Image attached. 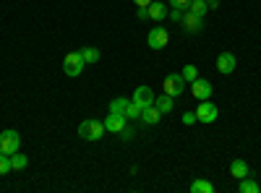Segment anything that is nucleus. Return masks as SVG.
Returning <instances> with one entry per match:
<instances>
[{"label":"nucleus","instance_id":"1","mask_svg":"<svg viewBox=\"0 0 261 193\" xmlns=\"http://www.w3.org/2000/svg\"><path fill=\"white\" fill-rule=\"evenodd\" d=\"M105 133H107V131H105V123H102V120H94V118L84 120V123L79 125V136H81L84 141H99Z\"/></svg>","mask_w":261,"mask_h":193},{"label":"nucleus","instance_id":"2","mask_svg":"<svg viewBox=\"0 0 261 193\" xmlns=\"http://www.w3.org/2000/svg\"><path fill=\"white\" fill-rule=\"evenodd\" d=\"M84 68H86V63H84L81 52H68V55H65V60H63V71H65V76L76 78V76L84 73Z\"/></svg>","mask_w":261,"mask_h":193},{"label":"nucleus","instance_id":"3","mask_svg":"<svg viewBox=\"0 0 261 193\" xmlns=\"http://www.w3.org/2000/svg\"><path fill=\"white\" fill-rule=\"evenodd\" d=\"M18 146H21V136H18V131L8 128V131L0 133V152H3V154H13V152H18Z\"/></svg>","mask_w":261,"mask_h":193},{"label":"nucleus","instance_id":"4","mask_svg":"<svg viewBox=\"0 0 261 193\" xmlns=\"http://www.w3.org/2000/svg\"><path fill=\"white\" fill-rule=\"evenodd\" d=\"M162 92L170 94V97H180V94L186 92V81H183V76H180V73H170V76L165 78V84H162Z\"/></svg>","mask_w":261,"mask_h":193},{"label":"nucleus","instance_id":"5","mask_svg":"<svg viewBox=\"0 0 261 193\" xmlns=\"http://www.w3.org/2000/svg\"><path fill=\"white\" fill-rule=\"evenodd\" d=\"M217 115H220V110H217V104L209 102V99L199 102V107H196V120L199 123H214Z\"/></svg>","mask_w":261,"mask_h":193},{"label":"nucleus","instance_id":"6","mask_svg":"<svg viewBox=\"0 0 261 193\" xmlns=\"http://www.w3.org/2000/svg\"><path fill=\"white\" fill-rule=\"evenodd\" d=\"M167 42H170V34H167V29H162V26H154V29L146 34V45H149L151 50L167 47Z\"/></svg>","mask_w":261,"mask_h":193},{"label":"nucleus","instance_id":"7","mask_svg":"<svg viewBox=\"0 0 261 193\" xmlns=\"http://www.w3.org/2000/svg\"><path fill=\"white\" fill-rule=\"evenodd\" d=\"M191 94L199 99V102L209 99V97H212V81H206V78H196V81H191Z\"/></svg>","mask_w":261,"mask_h":193},{"label":"nucleus","instance_id":"8","mask_svg":"<svg viewBox=\"0 0 261 193\" xmlns=\"http://www.w3.org/2000/svg\"><path fill=\"white\" fill-rule=\"evenodd\" d=\"M125 120H128V118H125V115H120V113H107V118H105L102 123H105V131H110V133H120L123 128L128 125Z\"/></svg>","mask_w":261,"mask_h":193},{"label":"nucleus","instance_id":"9","mask_svg":"<svg viewBox=\"0 0 261 193\" xmlns=\"http://www.w3.org/2000/svg\"><path fill=\"white\" fill-rule=\"evenodd\" d=\"M180 24L186 26L188 34H196V32H201V26H204V16H196L193 11H186V16H183Z\"/></svg>","mask_w":261,"mask_h":193},{"label":"nucleus","instance_id":"10","mask_svg":"<svg viewBox=\"0 0 261 193\" xmlns=\"http://www.w3.org/2000/svg\"><path fill=\"white\" fill-rule=\"evenodd\" d=\"M235 66H238V60H235V55L232 52H220V55H217V71H220V73H232L235 71Z\"/></svg>","mask_w":261,"mask_h":193},{"label":"nucleus","instance_id":"11","mask_svg":"<svg viewBox=\"0 0 261 193\" xmlns=\"http://www.w3.org/2000/svg\"><path fill=\"white\" fill-rule=\"evenodd\" d=\"M154 92H151L149 87H136V92H134V102L141 107V110H144V107H149V104H154Z\"/></svg>","mask_w":261,"mask_h":193},{"label":"nucleus","instance_id":"12","mask_svg":"<svg viewBox=\"0 0 261 193\" xmlns=\"http://www.w3.org/2000/svg\"><path fill=\"white\" fill-rule=\"evenodd\" d=\"M230 175H232L235 180H243L246 175H251L248 162H246V159H232V164H230Z\"/></svg>","mask_w":261,"mask_h":193},{"label":"nucleus","instance_id":"13","mask_svg":"<svg viewBox=\"0 0 261 193\" xmlns=\"http://www.w3.org/2000/svg\"><path fill=\"white\" fill-rule=\"evenodd\" d=\"M167 13H170V8L165 3H160V0H151V3H149V18L151 21H165Z\"/></svg>","mask_w":261,"mask_h":193},{"label":"nucleus","instance_id":"14","mask_svg":"<svg viewBox=\"0 0 261 193\" xmlns=\"http://www.w3.org/2000/svg\"><path fill=\"white\" fill-rule=\"evenodd\" d=\"M160 118H162V113L157 110L154 104H149V107H144V110H141V120H144L146 125H157Z\"/></svg>","mask_w":261,"mask_h":193},{"label":"nucleus","instance_id":"15","mask_svg":"<svg viewBox=\"0 0 261 193\" xmlns=\"http://www.w3.org/2000/svg\"><path fill=\"white\" fill-rule=\"evenodd\" d=\"M172 102H175V97H170V94H160L154 97V107L165 115V113H172Z\"/></svg>","mask_w":261,"mask_h":193},{"label":"nucleus","instance_id":"16","mask_svg":"<svg viewBox=\"0 0 261 193\" xmlns=\"http://www.w3.org/2000/svg\"><path fill=\"white\" fill-rule=\"evenodd\" d=\"M79 52H81L84 63H89V66H92V63H99V58H102V52L97 47H81Z\"/></svg>","mask_w":261,"mask_h":193},{"label":"nucleus","instance_id":"17","mask_svg":"<svg viewBox=\"0 0 261 193\" xmlns=\"http://www.w3.org/2000/svg\"><path fill=\"white\" fill-rule=\"evenodd\" d=\"M191 193H214V185H212L209 180L199 178V180H193V183H191Z\"/></svg>","mask_w":261,"mask_h":193},{"label":"nucleus","instance_id":"18","mask_svg":"<svg viewBox=\"0 0 261 193\" xmlns=\"http://www.w3.org/2000/svg\"><path fill=\"white\" fill-rule=\"evenodd\" d=\"M238 190H241V193H258V183H256V180H251V178L246 175L241 183H238Z\"/></svg>","mask_w":261,"mask_h":193},{"label":"nucleus","instance_id":"19","mask_svg":"<svg viewBox=\"0 0 261 193\" xmlns=\"http://www.w3.org/2000/svg\"><path fill=\"white\" fill-rule=\"evenodd\" d=\"M27 164H29L27 154H18V152L11 154V167H13V170H27Z\"/></svg>","mask_w":261,"mask_h":193},{"label":"nucleus","instance_id":"20","mask_svg":"<svg viewBox=\"0 0 261 193\" xmlns=\"http://www.w3.org/2000/svg\"><path fill=\"white\" fill-rule=\"evenodd\" d=\"M128 102H130V99H125V97L113 99V102H110V113H120V115H125V107H128Z\"/></svg>","mask_w":261,"mask_h":193},{"label":"nucleus","instance_id":"21","mask_svg":"<svg viewBox=\"0 0 261 193\" xmlns=\"http://www.w3.org/2000/svg\"><path fill=\"white\" fill-rule=\"evenodd\" d=\"M188 11H193L196 16H204L209 8H206V0H191V6H188Z\"/></svg>","mask_w":261,"mask_h":193},{"label":"nucleus","instance_id":"22","mask_svg":"<svg viewBox=\"0 0 261 193\" xmlns=\"http://www.w3.org/2000/svg\"><path fill=\"white\" fill-rule=\"evenodd\" d=\"M125 118H128V120H134V118H141V107H139V104H136L134 99H130V102H128V107H125Z\"/></svg>","mask_w":261,"mask_h":193},{"label":"nucleus","instance_id":"23","mask_svg":"<svg viewBox=\"0 0 261 193\" xmlns=\"http://www.w3.org/2000/svg\"><path fill=\"white\" fill-rule=\"evenodd\" d=\"M13 173V167H11V154H3L0 152V175H8Z\"/></svg>","mask_w":261,"mask_h":193},{"label":"nucleus","instance_id":"24","mask_svg":"<svg viewBox=\"0 0 261 193\" xmlns=\"http://www.w3.org/2000/svg\"><path fill=\"white\" fill-rule=\"evenodd\" d=\"M180 76H183V81H196V78H199V68H196V66H186L183 71H180Z\"/></svg>","mask_w":261,"mask_h":193},{"label":"nucleus","instance_id":"25","mask_svg":"<svg viewBox=\"0 0 261 193\" xmlns=\"http://www.w3.org/2000/svg\"><path fill=\"white\" fill-rule=\"evenodd\" d=\"M172 21H183V16H186V11L183 8H170V13H167Z\"/></svg>","mask_w":261,"mask_h":193},{"label":"nucleus","instance_id":"26","mask_svg":"<svg viewBox=\"0 0 261 193\" xmlns=\"http://www.w3.org/2000/svg\"><path fill=\"white\" fill-rule=\"evenodd\" d=\"M188 6H191V0H170V8H183V11H188Z\"/></svg>","mask_w":261,"mask_h":193},{"label":"nucleus","instance_id":"27","mask_svg":"<svg viewBox=\"0 0 261 193\" xmlns=\"http://www.w3.org/2000/svg\"><path fill=\"white\" fill-rule=\"evenodd\" d=\"M134 133H136L134 128H130V125H125L123 131H120V139H123V141H128V139H134Z\"/></svg>","mask_w":261,"mask_h":193},{"label":"nucleus","instance_id":"28","mask_svg":"<svg viewBox=\"0 0 261 193\" xmlns=\"http://www.w3.org/2000/svg\"><path fill=\"white\" fill-rule=\"evenodd\" d=\"M191 123H196V113H186L183 115V125H191Z\"/></svg>","mask_w":261,"mask_h":193},{"label":"nucleus","instance_id":"29","mask_svg":"<svg viewBox=\"0 0 261 193\" xmlns=\"http://www.w3.org/2000/svg\"><path fill=\"white\" fill-rule=\"evenodd\" d=\"M136 16H139V18H149V6H146V8H139Z\"/></svg>","mask_w":261,"mask_h":193},{"label":"nucleus","instance_id":"30","mask_svg":"<svg viewBox=\"0 0 261 193\" xmlns=\"http://www.w3.org/2000/svg\"><path fill=\"white\" fill-rule=\"evenodd\" d=\"M206 8L214 11V8H220V0H206Z\"/></svg>","mask_w":261,"mask_h":193},{"label":"nucleus","instance_id":"31","mask_svg":"<svg viewBox=\"0 0 261 193\" xmlns=\"http://www.w3.org/2000/svg\"><path fill=\"white\" fill-rule=\"evenodd\" d=\"M134 3H136V6H139V8H146V6H149V3H151V0H134Z\"/></svg>","mask_w":261,"mask_h":193}]
</instances>
